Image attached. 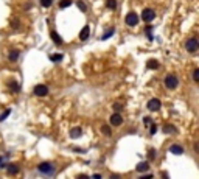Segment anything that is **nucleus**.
<instances>
[{
	"label": "nucleus",
	"instance_id": "nucleus-34",
	"mask_svg": "<svg viewBox=\"0 0 199 179\" xmlns=\"http://www.w3.org/2000/svg\"><path fill=\"white\" fill-rule=\"evenodd\" d=\"M2 160H3V159H2V157H0V165H2Z\"/></svg>",
	"mask_w": 199,
	"mask_h": 179
},
{
	"label": "nucleus",
	"instance_id": "nucleus-10",
	"mask_svg": "<svg viewBox=\"0 0 199 179\" xmlns=\"http://www.w3.org/2000/svg\"><path fill=\"white\" fill-rule=\"evenodd\" d=\"M89 36H90V28L89 27H84L81 30V33H79V39L81 41H86V39H89Z\"/></svg>",
	"mask_w": 199,
	"mask_h": 179
},
{
	"label": "nucleus",
	"instance_id": "nucleus-17",
	"mask_svg": "<svg viewBox=\"0 0 199 179\" xmlns=\"http://www.w3.org/2000/svg\"><path fill=\"white\" fill-rule=\"evenodd\" d=\"M148 67H149V69H159V61L149 59V61H148Z\"/></svg>",
	"mask_w": 199,
	"mask_h": 179
},
{
	"label": "nucleus",
	"instance_id": "nucleus-28",
	"mask_svg": "<svg viewBox=\"0 0 199 179\" xmlns=\"http://www.w3.org/2000/svg\"><path fill=\"white\" fill-rule=\"evenodd\" d=\"M11 89H13L14 92H16L17 89H19V86H17V83H16V81H13V83H11Z\"/></svg>",
	"mask_w": 199,
	"mask_h": 179
},
{
	"label": "nucleus",
	"instance_id": "nucleus-3",
	"mask_svg": "<svg viewBox=\"0 0 199 179\" xmlns=\"http://www.w3.org/2000/svg\"><path fill=\"white\" fill-rule=\"evenodd\" d=\"M185 47H187V50H188L190 53H194V51L197 50V47H199V42H197V39H196V38H191V39H188V41H187Z\"/></svg>",
	"mask_w": 199,
	"mask_h": 179
},
{
	"label": "nucleus",
	"instance_id": "nucleus-25",
	"mask_svg": "<svg viewBox=\"0 0 199 179\" xmlns=\"http://www.w3.org/2000/svg\"><path fill=\"white\" fill-rule=\"evenodd\" d=\"M10 114H11V109H7V111L2 114V115H0V122H3V120H5V119H7Z\"/></svg>",
	"mask_w": 199,
	"mask_h": 179
},
{
	"label": "nucleus",
	"instance_id": "nucleus-9",
	"mask_svg": "<svg viewBox=\"0 0 199 179\" xmlns=\"http://www.w3.org/2000/svg\"><path fill=\"white\" fill-rule=\"evenodd\" d=\"M170 153L179 156V154H184V148H182L180 145H171V146H170Z\"/></svg>",
	"mask_w": 199,
	"mask_h": 179
},
{
	"label": "nucleus",
	"instance_id": "nucleus-4",
	"mask_svg": "<svg viewBox=\"0 0 199 179\" xmlns=\"http://www.w3.org/2000/svg\"><path fill=\"white\" fill-rule=\"evenodd\" d=\"M154 17H156V13H154L153 10H149V8H145V10H143V13H142V19H143L145 22H153V20H154Z\"/></svg>",
	"mask_w": 199,
	"mask_h": 179
},
{
	"label": "nucleus",
	"instance_id": "nucleus-27",
	"mask_svg": "<svg viewBox=\"0 0 199 179\" xmlns=\"http://www.w3.org/2000/svg\"><path fill=\"white\" fill-rule=\"evenodd\" d=\"M148 157H149V159H154V157H156V151H154V150H149V153H148Z\"/></svg>",
	"mask_w": 199,
	"mask_h": 179
},
{
	"label": "nucleus",
	"instance_id": "nucleus-22",
	"mask_svg": "<svg viewBox=\"0 0 199 179\" xmlns=\"http://www.w3.org/2000/svg\"><path fill=\"white\" fill-rule=\"evenodd\" d=\"M193 81H194V83L199 81V69H194V70H193Z\"/></svg>",
	"mask_w": 199,
	"mask_h": 179
},
{
	"label": "nucleus",
	"instance_id": "nucleus-8",
	"mask_svg": "<svg viewBox=\"0 0 199 179\" xmlns=\"http://www.w3.org/2000/svg\"><path fill=\"white\" fill-rule=\"evenodd\" d=\"M148 109L149 111H159L160 109V100H157V98L149 100L148 101Z\"/></svg>",
	"mask_w": 199,
	"mask_h": 179
},
{
	"label": "nucleus",
	"instance_id": "nucleus-26",
	"mask_svg": "<svg viewBox=\"0 0 199 179\" xmlns=\"http://www.w3.org/2000/svg\"><path fill=\"white\" fill-rule=\"evenodd\" d=\"M76 5H78V8H79V10H81V11H86V5H84V3H82V2H78V3H76Z\"/></svg>",
	"mask_w": 199,
	"mask_h": 179
},
{
	"label": "nucleus",
	"instance_id": "nucleus-1",
	"mask_svg": "<svg viewBox=\"0 0 199 179\" xmlns=\"http://www.w3.org/2000/svg\"><path fill=\"white\" fill-rule=\"evenodd\" d=\"M38 170H39L41 173H44V174H53V173H55V167H53V163H50V162H42V163H39V165H38Z\"/></svg>",
	"mask_w": 199,
	"mask_h": 179
},
{
	"label": "nucleus",
	"instance_id": "nucleus-14",
	"mask_svg": "<svg viewBox=\"0 0 199 179\" xmlns=\"http://www.w3.org/2000/svg\"><path fill=\"white\" fill-rule=\"evenodd\" d=\"M8 173H10V174H17V173H19V167H17V165H13V163L8 165Z\"/></svg>",
	"mask_w": 199,
	"mask_h": 179
},
{
	"label": "nucleus",
	"instance_id": "nucleus-31",
	"mask_svg": "<svg viewBox=\"0 0 199 179\" xmlns=\"http://www.w3.org/2000/svg\"><path fill=\"white\" fill-rule=\"evenodd\" d=\"M156 132H157V126L153 125V126H151V134H156Z\"/></svg>",
	"mask_w": 199,
	"mask_h": 179
},
{
	"label": "nucleus",
	"instance_id": "nucleus-29",
	"mask_svg": "<svg viewBox=\"0 0 199 179\" xmlns=\"http://www.w3.org/2000/svg\"><path fill=\"white\" fill-rule=\"evenodd\" d=\"M114 108H115V111H117V112H118V111H122V105H120V103L114 105Z\"/></svg>",
	"mask_w": 199,
	"mask_h": 179
},
{
	"label": "nucleus",
	"instance_id": "nucleus-23",
	"mask_svg": "<svg viewBox=\"0 0 199 179\" xmlns=\"http://www.w3.org/2000/svg\"><path fill=\"white\" fill-rule=\"evenodd\" d=\"M101 131H103V134H106V136H111V134H112V131H111V128H109L108 125H104V126L101 128Z\"/></svg>",
	"mask_w": 199,
	"mask_h": 179
},
{
	"label": "nucleus",
	"instance_id": "nucleus-32",
	"mask_svg": "<svg viewBox=\"0 0 199 179\" xmlns=\"http://www.w3.org/2000/svg\"><path fill=\"white\" fill-rule=\"evenodd\" d=\"M151 177H153V174H151V173H149V174H145V176H143V179H151Z\"/></svg>",
	"mask_w": 199,
	"mask_h": 179
},
{
	"label": "nucleus",
	"instance_id": "nucleus-6",
	"mask_svg": "<svg viewBox=\"0 0 199 179\" xmlns=\"http://www.w3.org/2000/svg\"><path fill=\"white\" fill-rule=\"evenodd\" d=\"M47 94H48V87H47V86L39 84V86L34 87V95H38V97H45Z\"/></svg>",
	"mask_w": 199,
	"mask_h": 179
},
{
	"label": "nucleus",
	"instance_id": "nucleus-15",
	"mask_svg": "<svg viewBox=\"0 0 199 179\" xmlns=\"http://www.w3.org/2000/svg\"><path fill=\"white\" fill-rule=\"evenodd\" d=\"M106 7H108L109 10H115V8H117V0H108V2H106Z\"/></svg>",
	"mask_w": 199,
	"mask_h": 179
},
{
	"label": "nucleus",
	"instance_id": "nucleus-30",
	"mask_svg": "<svg viewBox=\"0 0 199 179\" xmlns=\"http://www.w3.org/2000/svg\"><path fill=\"white\" fill-rule=\"evenodd\" d=\"M143 123H145V125H149V123H151V119H149V117H145V119H143Z\"/></svg>",
	"mask_w": 199,
	"mask_h": 179
},
{
	"label": "nucleus",
	"instance_id": "nucleus-13",
	"mask_svg": "<svg viewBox=\"0 0 199 179\" xmlns=\"http://www.w3.org/2000/svg\"><path fill=\"white\" fill-rule=\"evenodd\" d=\"M81 134H82L81 128H73V129L70 131V137H72V139H78Z\"/></svg>",
	"mask_w": 199,
	"mask_h": 179
},
{
	"label": "nucleus",
	"instance_id": "nucleus-7",
	"mask_svg": "<svg viewBox=\"0 0 199 179\" xmlns=\"http://www.w3.org/2000/svg\"><path fill=\"white\" fill-rule=\"evenodd\" d=\"M122 123H123V117H122L118 112L112 114V117H111V125H112V126H120Z\"/></svg>",
	"mask_w": 199,
	"mask_h": 179
},
{
	"label": "nucleus",
	"instance_id": "nucleus-5",
	"mask_svg": "<svg viewBox=\"0 0 199 179\" xmlns=\"http://www.w3.org/2000/svg\"><path fill=\"white\" fill-rule=\"evenodd\" d=\"M137 24H139V16H137L135 13H129V14L126 16V25L135 27Z\"/></svg>",
	"mask_w": 199,
	"mask_h": 179
},
{
	"label": "nucleus",
	"instance_id": "nucleus-2",
	"mask_svg": "<svg viewBox=\"0 0 199 179\" xmlns=\"http://www.w3.org/2000/svg\"><path fill=\"white\" fill-rule=\"evenodd\" d=\"M177 84H179V79H177L176 75H168V76L165 78V86H166L168 89H176Z\"/></svg>",
	"mask_w": 199,
	"mask_h": 179
},
{
	"label": "nucleus",
	"instance_id": "nucleus-20",
	"mask_svg": "<svg viewBox=\"0 0 199 179\" xmlns=\"http://www.w3.org/2000/svg\"><path fill=\"white\" fill-rule=\"evenodd\" d=\"M17 58H19V51L17 50H13L10 53V61H17Z\"/></svg>",
	"mask_w": 199,
	"mask_h": 179
},
{
	"label": "nucleus",
	"instance_id": "nucleus-19",
	"mask_svg": "<svg viewBox=\"0 0 199 179\" xmlns=\"http://www.w3.org/2000/svg\"><path fill=\"white\" fill-rule=\"evenodd\" d=\"M70 5H72V0H61V2H59L61 8H69Z\"/></svg>",
	"mask_w": 199,
	"mask_h": 179
},
{
	"label": "nucleus",
	"instance_id": "nucleus-11",
	"mask_svg": "<svg viewBox=\"0 0 199 179\" xmlns=\"http://www.w3.org/2000/svg\"><path fill=\"white\" fill-rule=\"evenodd\" d=\"M50 36H51V39L55 41V44H56V45H61V44H62V38H61L56 31H51V33H50Z\"/></svg>",
	"mask_w": 199,
	"mask_h": 179
},
{
	"label": "nucleus",
	"instance_id": "nucleus-18",
	"mask_svg": "<svg viewBox=\"0 0 199 179\" xmlns=\"http://www.w3.org/2000/svg\"><path fill=\"white\" fill-rule=\"evenodd\" d=\"M163 131H165L166 134H173V132H176V128H174L173 125H166V126L163 128Z\"/></svg>",
	"mask_w": 199,
	"mask_h": 179
},
{
	"label": "nucleus",
	"instance_id": "nucleus-33",
	"mask_svg": "<svg viewBox=\"0 0 199 179\" xmlns=\"http://www.w3.org/2000/svg\"><path fill=\"white\" fill-rule=\"evenodd\" d=\"M93 177H96V179H101V174H98V173H95V174H93Z\"/></svg>",
	"mask_w": 199,
	"mask_h": 179
},
{
	"label": "nucleus",
	"instance_id": "nucleus-21",
	"mask_svg": "<svg viewBox=\"0 0 199 179\" xmlns=\"http://www.w3.org/2000/svg\"><path fill=\"white\" fill-rule=\"evenodd\" d=\"M51 3H53V0H41V5H42L44 8H48V7H51Z\"/></svg>",
	"mask_w": 199,
	"mask_h": 179
},
{
	"label": "nucleus",
	"instance_id": "nucleus-24",
	"mask_svg": "<svg viewBox=\"0 0 199 179\" xmlns=\"http://www.w3.org/2000/svg\"><path fill=\"white\" fill-rule=\"evenodd\" d=\"M114 33H115V30H114V28H111V30H109V31H108V33H106V34L103 36V41H106V39H109V38H111V36H112Z\"/></svg>",
	"mask_w": 199,
	"mask_h": 179
},
{
	"label": "nucleus",
	"instance_id": "nucleus-12",
	"mask_svg": "<svg viewBox=\"0 0 199 179\" xmlns=\"http://www.w3.org/2000/svg\"><path fill=\"white\" fill-rule=\"evenodd\" d=\"M146 170H149V163H148V162H140V163L137 165V171H139V173H143V171H146Z\"/></svg>",
	"mask_w": 199,
	"mask_h": 179
},
{
	"label": "nucleus",
	"instance_id": "nucleus-16",
	"mask_svg": "<svg viewBox=\"0 0 199 179\" xmlns=\"http://www.w3.org/2000/svg\"><path fill=\"white\" fill-rule=\"evenodd\" d=\"M50 59H51L53 62H59V61L62 59V53H55V55L50 56Z\"/></svg>",
	"mask_w": 199,
	"mask_h": 179
}]
</instances>
